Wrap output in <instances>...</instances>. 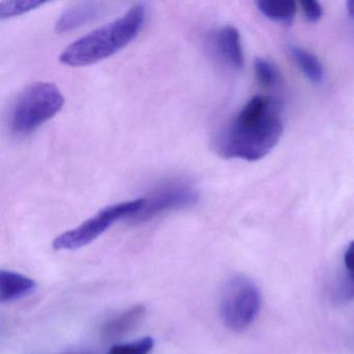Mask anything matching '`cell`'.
<instances>
[{
  "instance_id": "obj_2",
  "label": "cell",
  "mask_w": 354,
  "mask_h": 354,
  "mask_svg": "<svg viewBox=\"0 0 354 354\" xmlns=\"http://www.w3.org/2000/svg\"><path fill=\"white\" fill-rule=\"evenodd\" d=\"M146 13L144 3L133 6L123 17L72 43L62 53L59 61L64 65L82 67L111 57L138 36L146 20Z\"/></svg>"
},
{
  "instance_id": "obj_3",
  "label": "cell",
  "mask_w": 354,
  "mask_h": 354,
  "mask_svg": "<svg viewBox=\"0 0 354 354\" xmlns=\"http://www.w3.org/2000/svg\"><path fill=\"white\" fill-rule=\"evenodd\" d=\"M65 98L51 82L30 84L18 94L9 113L11 132L26 136L53 119L63 107Z\"/></svg>"
},
{
  "instance_id": "obj_4",
  "label": "cell",
  "mask_w": 354,
  "mask_h": 354,
  "mask_svg": "<svg viewBox=\"0 0 354 354\" xmlns=\"http://www.w3.org/2000/svg\"><path fill=\"white\" fill-rule=\"evenodd\" d=\"M144 206L145 198L105 207L75 229L57 236L53 240V248L55 250H75L88 245L100 237L115 221L125 217L130 218L140 212Z\"/></svg>"
},
{
  "instance_id": "obj_10",
  "label": "cell",
  "mask_w": 354,
  "mask_h": 354,
  "mask_svg": "<svg viewBox=\"0 0 354 354\" xmlns=\"http://www.w3.org/2000/svg\"><path fill=\"white\" fill-rule=\"evenodd\" d=\"M146 315V308L142 304L131 306L109 319L102 329V335L106 339H117L131 331L140 324Z\"/></svg>"
},
{
  "instance_id": "obj_6",
  "label": "cell",
  "mask_w": 354,
  "mask_h": 354,
  "mask_svg": "<svg viewBox=\"0 0 354 354\" xmlns=\"http://www.w3.org/2000/svg\"><path fill=\"white\" fill-rule=\"evenodd\" d=\"M198 192L190 184L181 181L167 182L145 198V206L130 217L133 223H145L167 211L194 206L198 202Z\"/></svg>"
},
{
  "instance_id": "obj_9",
  "label": "cell",
  "mask_w": 354,
  "mask_h": 354,
  "mask_svg": "<svg viewBox=\"0 0 354 354\" xmlns=\"http://www.w3.org/2000/svg\"><path fill=\"white\" fill-rule=\"evenodd\" d=\"M34 279L11 270H0V301L12 302L34 291Z\"/></svg>"
},
{
  "instance_id": "obj_13",
  "label": "cell",
  "mask_w": 354,
  "mask_h": 354,
  "mask_svg": "<svg viewBox=\"0 0 354 354\" xmlns=\"http://www.w3.org/2000/svg\"><path fill=\"white\" fill-rule=\"evenodd\" d=\"M343 273L337 288V298L342 302L354 300V241L346 248L343 257Z\"/></svg>"
},
{
  "instance_id": "obj_12",
  "label": "cell",
  "mask_w": 354,
  "mask_h": 354,
  "mask_svg": "<svg viewBox=\"0 0 354 354\" xmlns=\"http://www.w3.org/2000/svg\"><path fill=\"white\" fill-rule=\"evenodd\" d=\"M290 53L298 68L310 82L316 84H322L325 76L324 68L316 55L297 46L290 47Z\"/></svg>"
},
{
  "instance_id": "obj_16",
  "label": "cell",
  "mask_w": 354,
  "mask_h": 354,
  "mask_svg": "<svg viewBox=\"0 0 354 354\" xmlns=\"http://www.w3.org/2000/svg\"><path fill=\"white\" fill-rule=\"evenodd\" d=\"M44 5L42 1H28V0H18V1H3L0 3V18L15 17L21 14L28 13L37 8Z\"/></svg>"
},
{
  "instance_id": "obj_18",
  "label": "cell",
  "mask_w": 354,
  "mask_h": 354,
  "mask_svg": "<svg viewBox=\"0 0 354 354\" xmlns=\"http://www.w3.org/2000/svg\"><path fill=\"white\" fill-rule=\"evenodd\" d=\"M347 11L350 17L354 19V0H349L347 1Z\"/></svg>"
},
{
  "instance_id": "obj_1",
  "label": "cell",
  "mask_w": 354,
  "mask_h": 354,
  "mask_svg": "<svg viewBox=\"0 0 354 354\" xmlns=\"http://www.w3.org/2000/svg\"><path fill=\"white\" fill-rule=\"evenodd\" d=\"M283 132L281 105L272 97L259 95L219 133L215 150L223 158L260 160L279 144Z\"/></svg>"
},
{
  "instance_id": "obj_11",
  "label": "cell",
  "mask_w": 354,
  "mask_h": 354,
  "mask_svg": "<svg viewBox=\"0 0 354 354\" xmlns=\"http://www.w3.org/2000/svg\"><path fill=\"white\" fill-rule=\"evenodd\" d=\"M257 7L268 19L286 26L292 24L297 11L293 0H260L257 3Z\"/></svg>"
},
{
  "instance_id": "obj_5",
  "label": "cell",
  "mask_w": 354,
  "mask_h": 354,
  "mask_svg": "<svg viewBox=\"0 0 354 354\" xmlns=\"http://www.w3.org/2000/svg\"><path fill=\"white\" fill-rule=\"evenodd\" d=\"M260 308V292L254 281L237 275L225 283L221 297V314L225 326L234 331L244 330L254 322Z\"/></svg>"
},
{
  "instance_id": "obj_15",
  "label": "cell",
  "mask_w": 354,
  "mask_h": 354,
  "mask_svg": "<svg viewBox=\"0 0 354 354\" xmlns=\"http://www.w3.org/2000/svg\"><path fill=\"white\" fill-rule=\"evenodd\" d=\"M155 346L153 337H145L128 343L115 344L109 354H150Z\"/></svg>"
},
{
  "instance_id": "obj_8",
  "label": "cell",
  "mask_w": 354,
  "mask_h": 354,
  "mask_svg": "<svg viewBox=\"0 0 354 354\" xmlns=\"http://www.w3.org/2000/svg\"><path fill=\"white\" fill-rule=\"evenodd\" d=\"M105 11L104 3L86 1L77 3L66 10L59 19L55 28L57 32H68L86 26L88 22L98 19Z\"/></svg>"
},
{
  "instance_id": "obj_7",
  "label": "cell",
  "mask_w": 354,
  "mask_h": 354,
  "mask_svg": "<svg viewBox=\"0 0 354 354\" xmlns=\"http://www.w3.org/2000/svg\"><path fill=\"white\" fill-rule=\"evenodd\" d=\"M212 48L218 59L227 67L236 71H239L243 68V51L237 28L232 26L219 28L213 35Z\"/></svg>"
},
{
  "instance_id": "obj_19",
  "label": "cell",
  "mask_w": 354,
  "mask_h": 354,
  "mask_svg": "<svg viewBox=\"0 0 354 354\" xmlns=\"http://www.w3.org/2000/svg\"><path fill=\"white\" fill-rule=\"evenodd\" d=\"M80 354H88V353H80Z\"/></svg>"
},
{
  "instance_id": "obj_17",
  "label": "cell",
  "mask_w": 354,
  "mask_h": 354,
  "mask_svg": "<svg viewBox=\"0 0 354 354\" xmlns=\"http://www.w3.org/2000/svg\"><path fill=\"white\" fill-rule=\"evenodd\" d=\"M300 5H301L304 16L308 21L317 22L322 17V7L320 3H317L316 0H302Z\"/></svg>"
},
{
  "instance_id": "obj_14",
  "label": "cell",
  "mask_w": 354,
  "mask_h": 354,
  "mask_svg": "<svg viewBox=\"0 0 354 354\" xmlns=\"http://www.w3.org/2000/svg\"><path fill=\"white\" fill-rule=\"evenodd\" d=\"M254 73L261 86L272 88L279 82V73L274 65L263 57H257L254 61Z\"/></svg>"
}]
</instances>
